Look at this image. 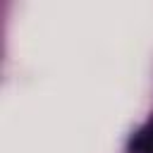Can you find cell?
Returning a JSON list of instances; mask_svg holds the SVG:
<instances>
[{
  "label": "cell",
  "mask_w": 153,
  "mask_h": 153,
  "mask_svg": "<svg viewBox=\"0 0 153 153\" xmlns=\"http://www.w3.org/2000/svg\"><path fill=\"white\" fill-rule=\"evenodd\" d=\"M134 148H136L139 153H153V122H148V124L139 131V136H136V141H134Z\"/></svg>",
  "instance_id": "1"
}]
</instances>
